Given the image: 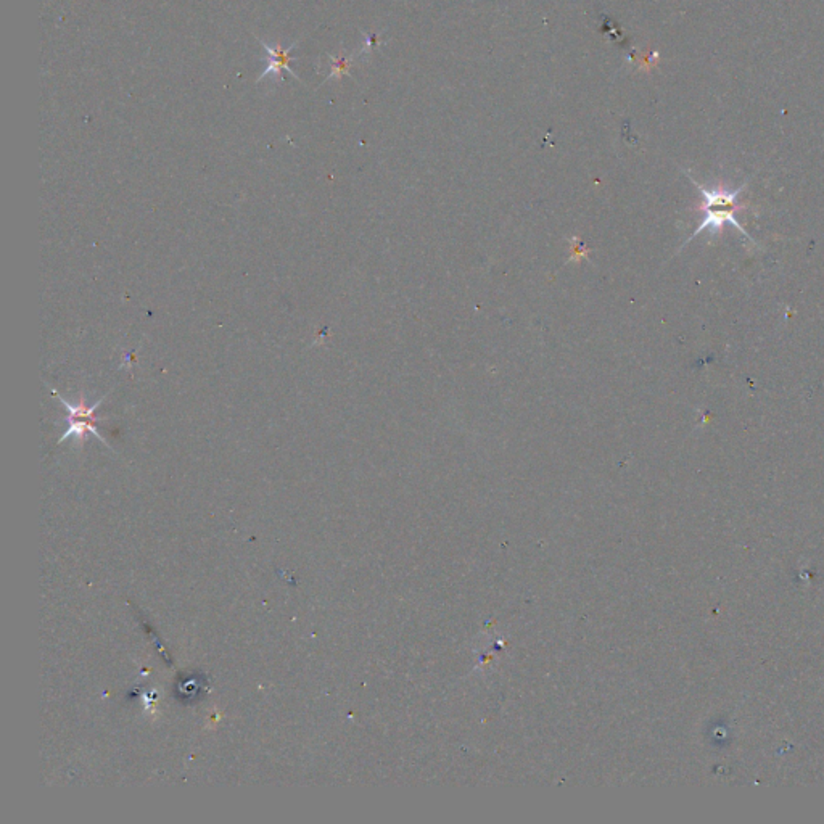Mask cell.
Wrapping results in <instances>:
<instances>
[{"instance_id": "2", "label": "cell", "mask_w": 824, "mask_h": 824, "mask_svg": "<svg viewBox=\"0 0 824 824\" xmlns=\"http://www.w3.org/2000/svg\"><path fill=\"white\" fill-rule=\"evenodd\" d=\"M50 392H52L55 397L60 399V403L63 404L65 409L70 412V417H68L70 425H68V428H66V432H63V435H61L58 443H63L65 439L70 438V437H76L82 443L87 435H96L100 442H103L105 444H107V446H110L107 439H105V437L98 432V428H97L98 419L96 416H94V412L98 409V406L103 403L105 398L97 399V403H94V404H86L84 397H81V399L77 401V403H70L68 399H65L60 393L55 392L52 387H50Z\"/></svg>"}, {"instance_id": "3", "label": "cell", "mask_w": 824, "mask_h": 824, "mask_svg": "<svg viewBox=\"0 0 824 824\" xmlns=\"http://www.w3.org/2000/svg\"><path fill=\"white\" fill-rule=\"evenodd\" d=\"M263 44V47L266 49V53H267V68L258 81L264 79L266 76L269 75H274V76H281V73L283 70L288 71L293 77H298L297 73L290 68V65H288V61H290V50L297 46V44H293L288 49H282L281 46H269V44H266L264 41H261Z\"/></svg>"}, {"instance_id": "1", "label": "cell", "mask_w": 824, "mask_h": 824, "mask_svg": "<svg viewBox=\"0 0 824 824\" xmlns=\"http://www.w3.org/2000/svg\"><path fill=\"white\" fill-rule=\"evenodd\" d=\"M688 177L691 179L694 186L697 187L700 195H702V202H700L699 210H700V213H702L704 218H702V221H700V224L695 227L694 232L691 233V237H689L688 240L683 243V247H686L689 242L694 240L695 236H699V233H702L704 231H709L710 236L715 237L716 232H720L726 224L733 226L734 229H738L740 233H742V236L747 238L750 243H754V245H757V247H759V242H757L755 238H752L747 229H744L736 218V214L739 213L740 210L747 208V205L740 202L739 197H740V193L744 192V188L747 187L749 181H744L742 186H739L738 188L728 191V188H725L723 186L716 187V188L707 187V186H702V184L695 181L693 176L688 174Z\"/></svg>"}]
</instances>
